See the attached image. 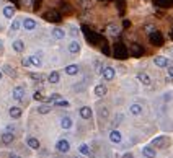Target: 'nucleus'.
I'll list each match as a JSON object with an SVG mask.
<instances>
[{"label":"nucleus","mask_w":173,"mask_h":158,"mask_svg":"<svg viewBox=\"0 0 173 158\" xmlns=\"http://www.w3.org/2000/svg\"><path fill=\"white\" fill-rule=\"evenodd\" d=\"M127 55H129V49H126V46L122 42L114 44V57L116 59H126Z\"/></svg>","instance_id":"f257e3e1"},{"label":"nucleus","mask_w":173,"mask_h":158,"mask_svg":"<svg viewBox=\"0 0 173 158\" xmlns=\"http://www.w3.org/2000/svg\"><path fill=\"white\" fill-rule=\"evenodd\" d=\"M101 77H103V80H106V82H111L113 78H114V75H116V70H114L113 67H105V69H101Z\"/></svg>","instance_id":"f03ea898"},{"label":"nucleus","mask_w":173,"mask_h":158,"mask_svg":"<svg viewBox=\"0 0 173 158\" xmlns=\"http://www.w3.org/2000/svg\"><path fill=\"white\" fill-rule=\"evenodd\" d=\"M44 20L51 21V23H59V21H61V13L57 10H51V12L44 13Z\"/></svg>","instance_id":"7ed1b4c3"},{"label":"nucleus","mask_w":173,"mask_h":158,"mask_svg":"<svg viewBox=\"0 0 173 158\" xmlns=\"http://www.w3.org/2000/svg\"><path fill=\"white\" fill-rule=\"evenodd\" d=\"M83 31H85V34H86V41L90 42V44H98L100 41H101V38H100L98 34H95L93 31H88V28H83Z\"/></svg>","instance_id":"20e7f679"},{"label":"nucleus","mask_w":173,"mask_h":158,"mask_svg":"<svg viewBox=\"0 0 173 158\" xmlns=\"http://www.w3.org/2000/svg\"><path fill=\"white\" fill-rule=\"evenodd\" d=\"M56 148H57V152H61V153H67L69 150H70V143L66 139H61V140H57Z\"/></svg>","instance_id":"39448f33"},{"label":"nucleus","mask_w":173,"mask_h":158,"mask_svg":"<svg viewBox=\"0 0 173 158\" xmlns=\"http://www.w3.org/2000/svg\"><path fill=\"white\" fill-rule=\"evenodd\" d=\"M149 39H150V42H152L154 46H162V44H163V36H162L160 33H158V31L150 33Z\"/></svg>","instance_id":"423d86ee"},{"label":"nucleus","mask_w":173,"mask_h":158,"mask_svg":"<svg viewBox=\"0 0 173 158\" xmlns=\"http://www.w3.org/2000/svg\"><path fill=\"white\" fill-rule=\"evenodd\" d=\"M25 96V87H15L12 91V98L17 99V101H21Z\"/></svg>","instance_id":"0eeeda50"},{"label":"nucleus","mask_w":173,"mask_h":158,"mask_svg":"<svg viewBox=\"0 0 173 158\" xmlns=\"http://www.w3.org/2000/svg\"><path fill=\"white\" fill-rule=\"evenodd\" d=\"M21 26L25 28V30H28V31H33L36 26H38V23L33 20V18H25L23 21H21Z\"/></svg>","instance_id":"6e6552de"},{"label":"nucleus","mask_w":173,"mask_h":158,"mask_svg":"<svg viewBox=\"0 0 173 158\" xmlns=\"http://www.w3.org/2000/svg\"><path fill=\"white\" fill-rule=\"evenodd\" d=\"M170 60L167 59V57H163V55H157V57H154V64H155V65L157 67H168L170 65V64H168Z\"/></svg>","instance_id":"1a4fd4ad"},{"label":"nucleus","mask_w":173,"mask_h":158,"mask_svg":"<svg viewBox=\"0 0 173 158\" xmlns=\"http://www.w3.org/2000/svg\"><path fill=\"white\" fill-rule=\"evenodd\" d=\"M78 114H80L82 119H90L91 114H93V111L90 109L88 106H83V108H80V109H78Z\"/></svg>","instance_id":"9d476101"},{"label":"nucleus","mask_w":173,"mask_h":158,"mask_svg":"<svg viewBox=\"0 0 173 158\" xmlns=\"http://www.w3.org/2000/svg\"><path fill=\"white\" fill-rule=\"evenodd\" d=\"M110 140L113 142V143H121V140H122V135H121V132L119 131H111L110 132Z\"/></svg>","instance_id":"9b49d317"},{"label":"nucleus","mask_w":173,"mask_h":158,"mask_svg":"<svg viewBox=\"0 0 173 158\" xmlns=\"http://www.w3.org/2000/svg\"><path fill=\"white\" fill-rule=\"evenodd\" d=\"M78 72H80V67H78L77 64H72V65H67V67H66V74H67V75H70V77L77 75Z\"/></svg>","instance_id":"f8f14e48"},{"label":"nucleus","mask_w":173,"mask_h":158,"mask_svg":"<svg viewBox=\"0 0 173 158\" xmlns=\"http://www.w3.org/2000/svg\"><path fill=\"white\" fill-rule=\"evenodd\" d=\"M26 143H28V147H30V148H33V150H38V148L41 147L39 140L36 139V137H28V139H26Z\"/></svg>","instance_id":"ddd939ff"},{"label":"nucleus","mask_w":173,"mask_h":158,"mask_svg":"<svg viewBox=\"0 0 173 158\" xmlns=\"http://www.w3.org/2000/svg\"><path fill=\"white\" fill-rule=\"evenodd\" d=\"M142 155L146 156V158H155L157 152H155L154 147H144V148H142Z\"/></svg>","instance_id":"4468645a"},{"label":"nucleus","mask_w":173,"mask_h":158,"mask_svg":"<svg viewBox=\"0 0 173 158\" xmlns=\"http://www.w3.org/2000/svg\"><path fill=\"white\" fill-rule=\"evenodd\" d=\"M129 113H131L132 116H141L142 114V106L137 104V103H134V104L129 106Z\"/></svg>","instance_id":"2eb2a0df"},{"label":"nucleus","mask_w":173,"mask_h":158,"mask_svg":"<svg viewBox=\"0 0 173 158\" xmlns=\"http://www.w3.org/2000/svg\"><path fill=\"white\" fill-rule=\"evenodd\" d=\"M165 143H167V139H165L163 135H160V137H157V139L152 140V147L154 148H162Z\"/></svg>","instance_id":"dca6fc26"},{"label":"nucleus","mask_w":173,"mask_h":158,"mask_svg":"<svg viewBox=\"0 0 173 158\" xmlns=\"http://www.w3.org/2000/svg\"><path fill=\"white\" fill-rule=\"evenodd\" d=\"M72 126H74V122H72V119L69 116H64L61 119V127L66 129V131H69V129H72Z\"/></svg>","instance_id":"f3484780"},{"label":"nucleus","mask_w":173,"mask_h":158,"mask_svg":"<svg viewBox=\"0 0 173 158\" xmlns=\"http://www.w3.org/2000/svg\"><path fill=\"white\" fill-rule=\"evenodd\" d=\"M106 93H108L106 85L100 83V85H96V87H95V95H96V96H100V98H101V96H105V95H106Z\"/></svg>","instance_id":"a211bd4d"},{"label":"nucleus","mask_w":173,"mask_h":158,"mask_svg":"<svg viewBox=\"0 0 173 158\" xmlns=\"http://www.w3.org/2000/svg\"><path fill=\"white\" fill-rule=\"evenodd\" d=\"M137 80H139L142 85H150V83H152L150 77H149L147 74H144V72H139V74H137Z\"/></svg>","instance_id":"6ab92c4d"},{"label":"nucleus","mask_w":173,"mask_h":158,"mask_svg":"<svg viewBox=\"0 0 173 158\" xmlns=\"http://www.w3.org/2000/svg\"><path fill=\"white\" fill-rule=\"evenodd\" d=\"M129 54H132L134 57H139V55L144 54V51H142V47H141L139 44H132L131 49H129Z\"/></svg>","instance_id":"aec40b11"},{"label":"nucleus","mask_w":173,"mask_h":158,"mask_svg":"<svg viewBox=\"0 0 173 158\" xmlns=\"http://www.w3.org/2000/svg\"><path fill=\"white\" fill-rule=\"evenodd\" d=\"M8 113H10V117L12 119H20L21 117V109H20L18 106H12Z\"/></svg>","instance_id":"412c9836"},{"label":"nucleus","mask_w":173,"mask_h":158,"mask_svg":"<svg viewBox=\"0 0 173 158\" xmlns=\"http://www.w3.org/2000/svg\"><path fill=\"white\" fill-rule=\"evenodd\" d=\"M15 140V135H13V132H5L2 135V142L5 143V145H10V143Z\"/></svg>","instance_id":"4be33fe9"},{"label":"nucleus","mask_w":173,"mask_h":158,"mask_svg":"<svg viewBox=\"0 0 173 158\" xmlns=\"http://www.w3.org/2000/svg\"><path fill=\"white\" fill-rule=\"evenodd\" d=\"M59 80H61V75H59V72H56V70L47 75V82L49 83H59Z\"/></svg>","instance_id":"5701e85b"},{"label":"nucleus","mask_w":173,"mask_h":158,"mask_svg":"<svg viewBox=\"0 0 173 158\" xmlns=\"http://www.w3.org/2000/svg\"><path fill=\"white\" fill-rule=\"evenodd\" d=\"M13 15H15V7L13 5H8L3 8V17L5 18H13Z\"/></svg>","instance_id":"b1692460"},{"label":"nucleus","mask_w":173,"mask_h":158,"mask_svg":"<svg viewBox=\"0 0 173 158\" xmlns=\"http://www.w3.org/2000/svg\"><path fill=\"white\" fill-rule=\"evenodd\" d=\"M69 52L70 54H78V52H80V44H78L77 41H72L69 44Z\"/></svg>","instance_id":"393cba45"},{"label":"nucleus","mask_w":173,"mask_h":158,"mask_svg":"<svg viewBox=\"0 0 173 158\" xmlns=\"http://www.w3.org/2000/svg\"><path fill=\"white\" fill-rule=\"evenodd\" d=\"M154 3L157 7H163V8H168V7H173V0H154Z\"/></svg>","instance_id":"a878e982"},{"label":"nucleus","mask_w":173,"mask_h":158,"mask_svg":"<svg viewBox=\"0 0 173 158\" xmlns=\"http://www.w3.org/2000/svg\"><path fill=\"white\" fill-rule=\"evenodd\" d=\"M52 36L56 39H64L66 38V31L62 30V28H54L52 30Z\"/></svg>","instance_id":"bb28decb"},{"label":"nucleus","mask_w":173,"mask_h":158,"mask_svg":"<svg viewBox=\"0 0 173 158\" xmlns=\"http://www.w3.org/2000/svg\"><path fill=\"white\" fill-rule=\"evenodd\" d=\"M13 49H15V51L17 52H23L25 51V42L23 41H15V42H13Z\"/></svg>","instance_id":"cd10ccee"},{"label":"nucleus","mask_w":173,"mask_h":158,"mask_svg":"<svg viewBox=\"0 0 173 158\" xmlns=\"http://www.w3.org/2000/svg\"><path fill=\"white\" fill-rule=\"evenodd\" d=\"M38 113H39V114L51 113V104H41V106H38Z\"/></svg>","instance_id":"c85d7f7f"},{"label":"nucleus","mask_w":173,"mask_h":158,"mask_svg":"<svg viewBox=\"0 0 173 158\" xmlns=\"http://www.w3.org/2000/svg\"><path fill=\"white\" fill-rule=\"evenodd\" d=\"M30 62H31V65H34V67H41L42 65V62H41V59L38 55H31L30 57Z\"/></svg>","instance_id":"c756f323"},{"label":"nucleus","mask_w":173,"mask_h":158,"mask_svg":"<svg viewBox=\"0 0 173 158\" xmlns=\"http://www.w3.org/2000/svg\"><path fill=\"white\" fill-rule=\"evenodd\" d=\"M108 31H110V34H114V36H116V34L119 33V26H118L116 23H111L110 26H108Z\"/></svg>","instance_id":"7c9ffc66"},{"label":"nucleus","mask_w":173,"mask_h":158,"mask_svg":"<svg viewBox=\"0 0 173 158\" xmlns=\"http://www.w3.org/2000/svg\"><path fill=\"white\" fill-rule=\"evenodd\" d=\"M21 28V20H18V18H15L12 21V31H18Z\"/></svg>","instance_id":"2f4dec72"},{"label":"nucleus","mask_w":173,"mask_h":158,"mask_svg":"<svg viewBox=\"0 0 173 158\" xmlns=\"http://www.w3.org/2000/svg\"><path fill=\"white\" fill-rule=\"evenodd\" d=\"M54 104L59 106V108H69L70 103L67 101V99H62V98H61V99H57V101H54Z\"/></svg>","instance_id":"473e14b6"},{"label":"nucleus","mask_w":173,"mask_h":158,"mask_svg":"<svg viewBox=\"0 0 173 158\" xmlns=\"http://www.w3.org/2000/svg\"><path fill=\"white\" fill-rule=\"evenodd\" d=\"M78 152H80L82 155H90V147L85 145V143H82V145L78 147Z\"/></svg>","instance_id":"72a5a7b5"},{"label":"nucleus","mask_w":173,"mask_h":158,"mask_svg":"<svg viewBox=\"0 0 173 158\" xmlns=\"http://www.w3.org/2000/svg\"><path fill=\"white\" fill-rule=\"evenodd\" d=\"M57 99H61V95L59 93H52L49 98H46V103H54V101H57Z\"/></svg>","instance_id":"f704fd0d"},{"label":"nucleus","mask_w":173,"mask_h":158,"mask_svg":"<svg viewBox=\"0 0 173 158\" xmlns=\"http://www.w3.org/2000/svg\"><path fill=\"white\" fill-rule=\"evenodd\" d=\"M3 70H5V74H7V75H10V77H15V75H17V74H15V69L10 67V65H5Z\"/></svg>","instance_id":"c9c22d12"},{"label":"nucleus","mask_w":173,"mask_h":158,"mask_svg":"<svg viewBox=\"0 0 173 158\" xmlns=\"http://www.w3.org/2000/svg\"><path fill=\"white\" fill-rule=\"evenodd\" d=\"M33 98L36 99V101H41V99H44V98H42V95H41V91H34Z\"/></svg>","instance_id":"e433bc0d"},{"label":"nucleus","mask_w":173,"mask_h":158,"mask_svg":"<svg viewBox=\"0 0 173 158\" xmlns=\"http://www.w3.org/2000/svg\"><path fill=\"white\" fill-rule=\"evenodd\" d=\"M21 65H23V67H30V65H31L30 57H26V59H23V60H21Z\"/></svg>","instance_id":"4c0bfd02"},{"label":"nucleus","mask_w":173,"mask_h":158,"mask_svg":"<svg viewBox=\"0 0 173 158\" xmlns=\"http://www.w3.org/2000/svg\"><path fill=\"white\" fill-rule=\"evenodd\" d=\"M146 31H147V33H154L155 28H154L152 25H147V26H146Z\"/></svg>","instance_id":"58836bf2"},{"label":"nucleus","mask_w":173,"mask_h":158,"mask_svg":"<svg viewBox=\"0 0 173 158\" xmlns=\"http://www.w3.org/2000/svg\"><path fill=\"white\" fill-rule=\"evenodd\" d=\"M100 114H101V117H108V109H106V108H103V109L100 111Z\"/></svg>","instance_id":"ea45409f"},{"label":"nucleus","mask_w":173,"mask_h":158,"mask_svg":"<svg viewBox=\"0 0 173 158\" xmlns=\"http://www.w3.org/2000/svg\"><path fill=\"white\" fill-rule=\"evenodd\" d=\"M122 26H124V28H129V26H131V21H129V20H124V21H122Z\"/></svg>","instance_id":"a19ab883"},{"label":"nucleus","mask_w":173,"mask_h":158,"mask_svg":"<svg viewBox=\"0 0 173 158\" xmlns=\"http://www.w3.org/2000/svg\"><path fill=\"white\" fill-rule=\"evenodd\" d=\"M167 69H168V75H170V77L173 78V67H171V65H168Z\"/></svg>","instance_id":"79ce46f5"},{"label":"nucleus","mask_w":173,"mask_h":158,"mask_svg":"<svg viewBox=\"0 0 173 158\" xmlns=\"http://www.w3.org/2000/svg\"><path fill=\"white\" fill-rule=\"evenodd\" d=\"M122 158H134V155L132 153H124V155H122Z\"/></svg>","instance_id":"37998d69"},{"label":"nucleus","mask_w":173,"mask_h":158,"mask_svg":"<svg viewBox=\"0 0 173 158\" xmlns=\"http://www.w3.org/2000/svg\"><path fill=\"white\" fill-rule=\"evenodd\" d=\"M70 33H72V34H74V36H75V34H77L78 31H77V28H74V26H72V28H70Z\"/></svg>","instance_id":"c03bdc74"},{"label":"nucleus","mask_w":173,"mask_h":158,"mask_svg":"<svg viewBox=\"0 0 173 158\" xmlns=\"http://www.w3.org/2000/svg\"><path fill=\"white\" fill-rule=\"evenodd\" d=\"M31 78H33V80H39L41 77H39V75H36V74H31Z\"/></svg>","instance_id":"a18cd8bd"},{"label":"nucleus","mask_w":173,"mask_h":158,"mask_svg":"<svg viewBox=\"0 0 173 158\" xmlns=\"http://www.w3.org/2000/svg\"><path fill=\"white\" fill-rule=\"evenodd\" d=\"M10 158H20L18 155H15V153H10Z\"/></svg>","instance_id":"49530a36"},{"label":"nucleus","mask_w":173,"mask_h":158,"mask_svg":"<svg viewBox=\"0 0 173 158\" xmlns=\"http://www.w3.org/2000/svg\"><path fill=\"white\" fill-rule=\"evenodd\" d=\"M2 75H3V74H2V70H0V80H2Z\"/></svg>","instance_id":"de8ad7c7"},{"label":"nucleus","mask_w":173,"mask_h":158,"mask_svg":"<svg viewBox=\"0 0 173 158\" xmlns=\"http://www.w3.org/2000/svg\"><path fill=\"white\" fill-rule=\"evenodd\" d=\"M72 158H80V156H72Z\"/></svg>","instance_id":"09e8293b"},{"label":"nucleus","mask_w":173,"mask_h":158,"mask_svg":"<svg viewBox=\"0 0 173 158\" xmlns=\"http://www.w3.org/2000/svg\"><path fill=\"white\" fill-rule=\"evenodd\" d=\"M13 2H15V0H13Z\"/></svg>","instance_id":"8fccbe9b"}]
</instances>
